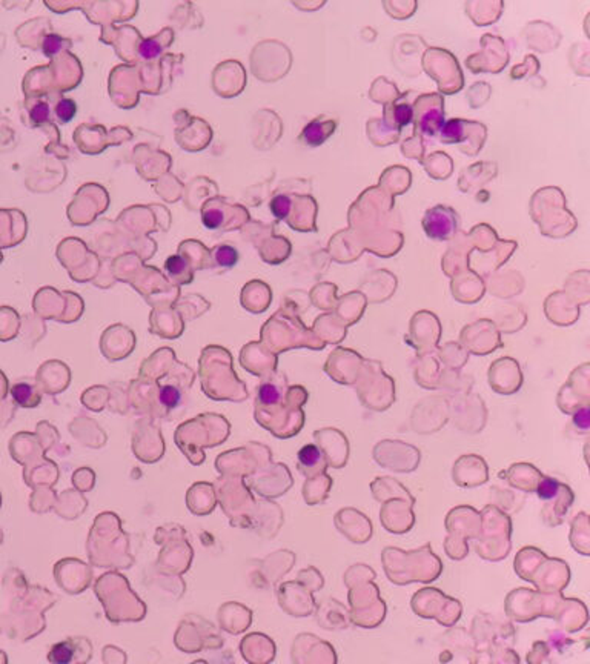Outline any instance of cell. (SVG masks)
Instances as JSON below:
<instances>
[{"instance_id":"3957f363","label":"cell","mask_w":590,"mask_h":664,"mask_svg":"<svg viewBox=\"0 0 590 664\" xmlns=\"http://www.w3.org/2000/svg\"><path fill=\"white\" fill-rule=\"evenodd\" d=\"M11 397L19 406L36 408L40 403V394L28 381H19L11 388Z\"/></svg>"},{"instance_id":"52a82bcc","label":"cell","mask_w":590,"mask_h":664,"mask_svg":"<svg viewBox=\"0 0 590 664\" xmlns=\"http://www.w3.org/2000/svg\"><path fill=\"white\" fill-rule=\"evenodd\" d=\"M159 400H160V403H162L163 406L166 408H176L179 403H180V400H182V394H180L179 389L176 386H171V385H166L163 388H160V392H159Z\"/></svg>"},{"instance_id":"9a60e30c","label":"cell","mask_w":590,"mask_h":664,"mask_svg":"<svg viewBox=\"0 0 590 664\" xmlns=\"http://www.w3.org/2000/svg\"><path fill=\"white\" fill-rule=\"evenodd\" d=\"M30 117L32 120V123H36V125L46 122V120H48V117H50V105L46 102H37L31 108Z\"/></svg>"},{"instance_id":"5b68a950","label":"cell","mask_w":590,"mask_h":664,"mask_svg":"<svg viewBox=\"0 0 590 664\" xmlns=\"http://www.w3.org/2000/svg\"><path fill=\"white\" fill-rule=\"evenodd\" d=\"M74 656V647L70 641L59 643V645L52 646L51 652L48 655V660L56 663V664H65L70 663Z\"/></svg>"},{"instance_id":"5bb4252c","label":"cell","mask_w":590,"mask_h":664,"mask_svg":"<svg viewBox=\"0 0 590 664\" xmlns=\"http://www.w3.org/2000/svg\"><path fill=\"white\" fill-rule=\"evenodd\" d=\"M560 489V483L553 479H545L541 481V485L538 487V495L542 500H549L556 497Z\"/></svg>"},{"instance_id":"d6986e66","label":"cell","mask_w":590,"mask_h":664,"mask_svg":"<svg viewBox=\"0 0 590 664\" xmlns=\"http://www.w3.org/2000/svg\"><path fill=\"white\" fill-rule=\"evenodd\" d=\"M397 117H398L401 125H407L409 122H411V117H412L411 108H409L407 105L398 106V108H397Z\"/></svg>"},{"instance_id":"ba28073f","label":"cell","mask_w":590,"mask_h":664,"mask_svg":"<svg viewBox=\"0 0 590 664\" xmlns=\"http://www.w3.org/2000/svg\"><path fill=\"white\" fill-rule=\"evenodd\" d=\"M77 112V105L72 99H62L56 105V116L62 123H68Z\"/></svg>"},{"instance_id":"7c38bea8","label":"cell","mask_w":590,"mask_h":664,"mask_svg":"<svg viewBox=\"0 0 590 664\" xmlns=\"http://www.w3.org/2000/svg\"><path fill=\"white\" fill-rule=\"evenodd\" d=\"M139 52H140V56H142L143 59L146 60H152V59H156L159 57L160 54H162V46H160L156 40H152V39H145L142 43H140L139 46Z\"/></svg>"},{"instance_id":"4fadbf2b","label":"cell","mask_w":590,"mask_h":664,"mask_svg":"<svg viewBox=\"0 0 590 664\" xmlns=\"http://www.w3.org/2000/svg\"><path fill=\"white\" fill-rule=\"evenodd\" d=\"M63 39L57 34H46L43 39V52L45 56L52 57L62 50Z\"/></svg>"},{"instance_id":"30bf717a","label":"cell","mask_w":590,"mask_h":664,"mask_svg":"<svg viewBox=\"0 0 590 664\" xmlns=\"http://www.w3.org/2000/svg\"><path fill=\"white\" fill-rule=\"evenodd\" d=\"M271 211L276 219L285 220L287 217V214L291 211V199L287 196H277L272 199L271 202Z\"/></svg>"},{"instance_id":"2e32d148","label":"cell","mask_w":590,"mask_h":664,"mask_svg":"<svg viewBox=\"0 0 590 664\" xmlns=\"http://www.w3.org/2000/svg\"><path fill=\"white\" fill-rule=\"evenodd\" d=\"M223 212L218 210H206L203 212V225L207 230H217L223 223Z\"/></svg>"},{"instance_id":"7a4b0ae2","label":"cell","mask_w":590,"mask_h":664,"mask_svg":"<svg viewBox=\"0 0 590 664\" xmlns=\"http://www.w3.org/2000/svg\"><path fill=\"white\" fill-rule=\"evenodd\" d=\"M335 130V122H321L320 119L314 120L301 132V140L309 146H318L331 136Z\"/></svg>"},{"instance_id":"9c48e42d","label":"cell","mask_w":590,"mask_h":664,"mask_svg":"<svg viewBox=\"0 0 590 664\" xmlns=\"http://www.w3.org/2000/svg\"><path fill=\"white\" fill-rule=\"evenodd\" d=\"M298 460L303 466L312 467L315 465H318V461L321 460V451L314 445H307L300 449L298 452Z\"/></svg>"},{"instance_id":"ac0fdd59","label":"cell","mask_w":590,"mask_h":664,"mask_svg":"<svg viewBox=\"0 0 590 664\" xmlns=\"http://www.w3.org/2000/svg\"><path fill=\"white\" fill-rule=\"evenodd\" d=\"M573 421H575L576 426L582 429V431H587V429H589V411H587V408L580 409V411L575 414Z\"/></svg>"},{"instance_id":"8fae6325","label":"cell","mask_w":590,"mask_h":664,"mask_svg":"<svg viewBox=\"0 0 590 664\" xmlns=\"http://www.w3.org/2000/svg\"><path fill=\"white\" fill-rule=\"evenodd\" d=\"M258 400L263 405H276L280 400V391L271 383L261 385L258 389Z\"/></svg>"},{"instance_id":"e0dca14e","label":"cell","mask_w":590,"mask_h":664,"mask_svg":"<svg viewBox=\"0 0 590 664\" xmlns=\"http://www.w3.org/2000/svg\"><path fill=\"white\" fill-rule=\"evenodd\" d=\"M165 268H166V271L171 274V276H179V274H182L186 270V261H185L183 257H180V256H171V257H167Z\"/></svg>"},{"instance_id":"6da1fadb","label":"cell","mask_w":590,"mask_h":664,"mask_svg":"<svg viewBox=\"0 0 590 664\" xmlns=\"http://www.w3.org/2000/svg\"><path fill=\"white\" fill-rule=\"evenodd\" d=\"M460 219L457 212L447 206H435L426 212L423 228L426 234L435 240L451 239L458 230Z\"/></svg>"},{"instance_id":"8992f818","label":"cell","mask_w":590,"mask_h":664,"mask_svg":"<svg viewBox=\"0 0 590 664\" xmlns=\"http://www.w3.org/2000/svg\"><path fill=\"white\" fill-rule=\"evenodd\" d=\"M466 122H462V120H451V122H447L445 123V126L441 128V140L443 142H446V143H454V142H460V140L462 139V126H465Z\"/></svg>"},{"instance_id":"277c9868","label":"cell","mask_w":590,"mask_h":664,"mask_svg":"<svg viewBox=\"0 0 590 664\" xmlns=\"http://www.w3.org/2000/svg\"><path fill=\"white\" fill-rule=\"evenodd\" d=\"M214 259H216V261L220 266L232 268V266L237 265L238 252L234 246L218 245L216 250H214Z\"/></svg>"}]
</instances>
